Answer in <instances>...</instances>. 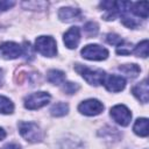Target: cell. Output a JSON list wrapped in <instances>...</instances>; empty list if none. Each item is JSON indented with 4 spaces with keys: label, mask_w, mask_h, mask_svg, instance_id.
<instances>
[{
    "label": "cell",
    "mask_w": 149,
    "mask_h": 149,
    "mask_svg": "<svg viewBox=\"0 0 149 149\" xmlns=\"http://www.w3.org/2000/svg\"><path fill=\"white\" fill-rule=\"evenodd\" d=\"M132 93L143 104H147L149 100V87H148V80L147 78L143 79L141 83L136 84L132 88Z\"/></svg>",
    "instance_id": "obj_11"
},
{
    "label": "cell",
    "mask_w": 149,
    "mask_h": 149,
    "mask_svg": "<svg viewBox=\"0 0 149 149\" xmlns=\"http://www.w3.org/2000/svg\"><path fill=\"white\" fill-rule=\"evenodd\" d=\"M129 12H130V10H127V12H123L122 14H120V15H121V21H122V23H123L126 27L134 29V28H136V27L140 24V22H139L136 19H134L133 16H130Z\"/></svg>",
    "instance_id": "obj_19"
},
{
    "label": "cell",
    "mask_w": 149,
    "mask_h": 149,
    "mask_svg": "<svg viewBox=\"0 0 149 149\" xmlns=\"http://www.w3.org/2000/svg\"><path fill=\"white\" fill-rule=\"evenodd\" d=\"M119 70L121 72H123L125 74H127L129 78H135L137 77V74L140 73V68L136 64H125L119 66Z\"/></svg>",
    "instance_id": "obj_16"
},
{
    "label": "cell",
    "mask_w": 149,
    "mask_h": 149,
    "mask_svg": "<svg viewBox=\"0 0 149 149\" xmlns=\"http://www.w3.org/2000/svg\"><path fill=\"white\" fill-rule=\"evenodd\" d=\"M22 56V47L15 42H3L0 44V57L5 59H15Z\"/></svg>",
    "instance_id": "obj_8"
},
{
    "label": "cell",
    "mask_w": 149,
    "mask_h": 149,
    "mask_svg": "<svg viewBox=\"0 0 149 149\" xmlns=\"http://www.w3.org/2000/svg\"><path fill=\"white\" fill-rule=\"evenodd\" d=\"M111 116L112 119L122 127H126L130 123L132 113L125 105H115L111 108Z\"/></svg>",
    "instance_id": "obj_6"
},
{
    "label": "cell",
    "mask_w": 149,
    "mask_h": 149,
    "mask_svg": "<svg viewBox=\"0 0 149 149\" xmlns=\"http://www.w3.org/2000/svg\"><path fill=\"white\" fill-rule=\"evenodd\" d=\"M68 112H69V106L65 102H57L50 109L52 116H64Z\"/></svg>",
    "instance_id": "obj_18"
},
{
    "label": "cell",
    "mask_w": 149,
    "mask_h": 149,
    "mask_svg": "<svg viewBox=\"0 0 149 149\" xmlns=\"http://www.w3.org/2000/svg\"><path fill=\"white\" fill-rule=\"evenodd\" d=\"M63 84H64L63 85V91L65 93H68V94H73L79 90V85L76 84V83H71V81H66L65 83L64 81Z\"/></svg>",
    "instance_id": "obj_24"
},
{
    "label": "cell",
    "mask_w": 149,
    "mask_h": 149,
    "mask_svg": "<svg viewBox=\"0 0 149 149\" xmlns=\"http://www.w3.org/2000/svg\"><path fill=\"white\" fill-rule=\"evenodd\" d=\"M50 99H51V97L48 92H43V91L35 92L24 98V107L30 111L38 109V108L45 106L50 101Z\"/></svg>",
    "instance_id": "obj_4"
},
{
    "label": "cell",
    "mask_w": 149,
    "mask_h": 149,
    "mask_svg": "<svg viewBox=\"0 0 149 149\" xmlns=\"http://www.w3.org/2000/svg\"><path fill=\"white\" fill-rule=\"evenodd\" d=\"M133 130L136 135L141 136V137H146L149 134V129H148V119L147 118H140L135 121L134 126H133Z\"/></svg>",
    "instance_id": "obj_13"
},
{
    "label": "cell",
    "mask_w": 149,
    "mask_h": 149,
    "mask_svg": "<svg viewBox=\"0 0 149 149\" xmlns=\"http://www.w3.org/2000/svg\"><path fill=\"white\" fill-rule=\"evenodd\" d=\"M14 112V104L10 99L0 95V113L2 114H12Z\"/></svg>",
    "instance_id": "obj_17"
},
{
    "label": "cell",
    "mask_w": 149,
    "mask_h": 149,
    "mask_svg": "<svg viewBox=\"0 0 149 149\" xmlns=\"http://www.w3.org/2000/svg\"><path fill=\"white\" fill-rule=\"evenodd\" d=\"M35 50L45 57H54L57 54V43L51 36H38L35 41Z\"/></svg>",
    "instance_id": "obj_3"
},
{
    "label": "cell",
    "mask_w": 149,
    "mask_h": 149,
    "mask_svg": "<svg viewBox=\"0 0 149 149\" xmlns=\"http://www.w3.org/2000/svg\"><path fill=\"white\" fill-rule=\"evenodd\" d=\"M47 79L49 83L54 84V85H61L65 81V73L61 70H56V69H52V70H49L48 73H47Z\"/></svg>",
    "instance_id": "obj_15"
},
{
    "label": "cell",
    "mask_w": 149,
    "mask_h": 149,
    "mask_svg": "<svg viewBox=\"0 0 149 149\" xmlns=\"http://www.w3.org/2000/svg\"><path fill=\"white\" fill-rule=\"evenodd\" d=\"M76 71L91 85L98 86L101 85L106 78V73L105 71L100 70V69H90L87 66H84L81 64H77L76 65Z\"/></svg>",
    "instance_id": "obj_2"
},
{
    "label": "cell",
    "mask_w": 149,
    "mask_h": 149,
    "mask_svg": "<svg viewBox=\"0 0 149 149\" xmlns=\"http://www.w3.org/2000/svg\"><path fill=\"white\" fill-rule=\"evenodd\" d=\"M22 56H24L27 59H33L34 58V49L30 45L29 42H24L22 47Z\"/></svg>",
    "instance_id": "obj_25"
},
{
    "label": "cell",
    "mask_w": 149,
    "mask_h": 149,
    "mask_svg": "<svg viewBox=\"0 0 149 149\" xmlns=\"http://www.w3.org/2000/svg\"><path fill=\"white\" fill-rule=\"evenodd\" d=\"M133 52V44L132 43H121L116 48V54L119 55H130Z\"/></svg>",
    "instance_id": "obj_22"
},
{
    "label": "cell",
    "mask_w": 149,
    "mask_h": 149,
    "mask_svg": "<svg viewBox=\"0 0 149 149\" xmlns=\"http://www.w3.org/2000/svg\"><path fill=\"white\" fill-rule=\"evenodd\" d=\"M78 111L87 116H94L100 114L104 111V105L97 99H87L79 104Z\"/></svg>",
    "instance_id": "obj_7"
},
{
    "label": "cell",
    "mask_w": 149,
    "mask_h": 149,
    "mask_svg": "<svg viewBox=\"0 0 149 149\" xmlns=\"http://www.w3.org/2000/svg\"><path fill=\"white\" fill-rule=\"evenodd\" d=\"M17 128H19V133L21 134V136L30 143H36L43 140V130L35 122L21 121L17 123Z\"/></svg>",
    "instance_id": "obj_1"
},
{
    "label": "cell",
    "mask_w": 149,
    "mask_h": 149,
    "mask_svg": "<svg viewBox=\"0 0 149 149\" xmlns=\"http://www.w3.org/2000/svg\"><path fill=\"white\" fill-rule=\"evenodd\" d=\"M14 5H15V1H13V0H3V1H0V12H5V10L9 9Z\"/></svg>",
    "instance_id": "obj_26"
},
{
    "label": "cell",
    "mask_w": 149,
    "mask_h": 149,
    "mask_svg": "<svg viewBox=\"0 0 149 149\" xmlns=\"http://www.w3.org/2000/svg\"><path fill=\"white\" fill-rule=\"evenodd\" d=\"M81 56L88 61H104L108 57V50L99 44H88L85 45L81 51Z\"/></svg>",
    "instance_id": "obj_5"
},
{
    "label": "cell",
    "mask_w": 149,
    "mask_h": 149,
    "mask_svg": "<svg viewBox=\"0 0 149 149\" xmlns=\"http://www.w3.org/2000/svg\"><path fill=\"white\" fill-rule=\"evenodd\" d=\"M98 30H99V27H98V24L95 23V22H87V23H85V26H84V31L86 33V35L88 36V37H92V36H95L97 35V33H98Z\"/></svg>",
    "instance_id": "obj_21"
},
{
    "label": "cell",
    "mask_w": 149,
    "mask_h": 149,
    "mask_svg": "<svg viewBox=\"0 0 149 149\" xmlns=\"http://www.w3.org/2000/svg\"><path fill=\"white\" fill-rule=\"evenodd\" d=\"M63 41L66 48L76 49L80 41V29L78 27H71L63 36Z\"/></svg>",
    "instance_id": "obj_10"
},
{
    "label": "cell",
    "mask_w": 149,
    "mask_h": 149,
    "mask_svg": "<svg viewBox=\"0 0 149 149\" xmlns=\"http://www.w3.org/2000/svg\"><path fill=\"white\" fill-rule=\"evenodd\" d=\"M1 80H2V70L0 69V85H1Z\"/></svg>",
    "instance_id": "obj_29"
},
{
    "label": "cell",
    "mask_w": 149,
    "mask_h": 149,
    "mask_svg": "<svg viewBox=\"0 0 149 149\" xmlns=\"http://www.w3.org/2000/svg\"><path fill=\"white\" fill-rule=\"evenodd\" d=\"M80 15H81L80 10L72 7H62L58 10V17L63 22H71V21L78 20Z\"/></svg>",
    "instance_id": "obj_12"
},
{
    "label": "cell",
    "mask_w": 149,
    "mask_h": 149,
    "mask_svg": "<svg viewBox=\"0 0 149 149\" xmlns=\"http://www.w3.org/2000/svg\"><path fill=\"white\" fill-rule=\"evenodd\" d=\"M132 12L134 15L142 17V19H147L148 17V12H149V3L147 1H141V2H135L132 3Z\"/></svg>",
    "instance_id": "obj_14"
},
{
    "label": "cell",
    "mask_w": 149,
    "mask_h": 149,
    "mask_svg": "<svg viewBox=\"0 0 149 149\" xmlns=\"http://www.w3.org/2000/svg\"><path fill=\"white\" fill-rule=\"evenodd\" d=\"M106 42L108 44H112V45H120L123 41L122 38L118 35V34H114V33H109L106 35Z\"/></svg>",
    "instance_id": "obj_23"
},
{
    "label": "cell",
    "mask_w": 149,
    "mask_h": 149,
    "mask_svg": "<svg viewBox=\"0 0 149 149\" xmlns=\"http://www.w3.org/2000/svg\"><path fill=\"white\" fill-rule=\"evenodd\" d=\"M5 137H6V132H5L2 128H0V141L3 140Z\"/></svg>",
    "instance_id": "obj_28"
},
{
    "label": "cell",
    "mask_w": 149,
    "mask_h": 149,
    "mask_svg": "<svg viewBox=\"0 0 149 149\" xmlns=\"http://www.w3.org/2000/svg\"><path fill=\"white\" fill-rule=\"evenodd\" d=\"M104 83H105V87L109 92H120L126 86V79L123 77L116 76V74H111V76L106 77Z\"/></svg>",
    "instance_id": "obj_9"
},
{
    "label": "cell",
    "mask_w": 149,
    "mask_h": 149,
    "mask_svg": "<svg viewBox=\"0 0 149 149\" xmlns=\"http://www.w3.org/2000/svg\"><path fill=\"white\" fill-rule=\"evenodd\" d=\"M148 49H149V47H148V40H143V41H141L134 48L133 51H134V54L136 56L142 57V58H146V57H148Z\"/></svg>",
    "instance_id": "obj_20"
},
{
    "label": "cell",
    "mask_w": 149,
    "mask_h": 149,
    "mask_svg": "<svg viewBox=\"0 0 149 149\" xmlns=\"http://www.w3.org/2000/svg\"><path fill=\"white\" fill-rule=\"evenodd\" d=\"M2 149H20V146L16 143H9V144H6Z\"/></svg>",
    "instance_id": "obj_27"
}]
</instances>
